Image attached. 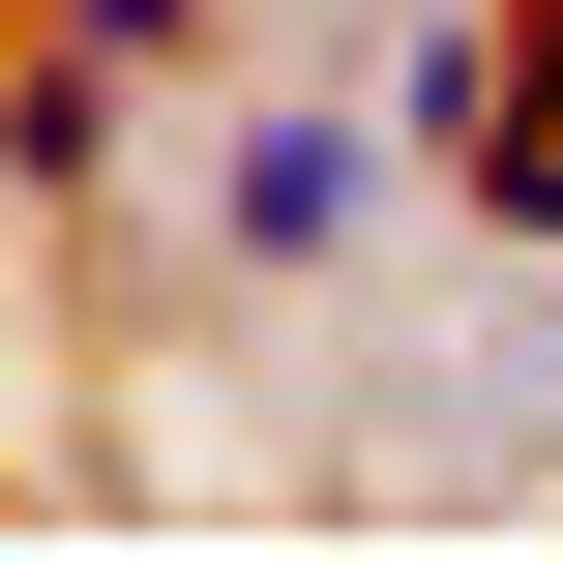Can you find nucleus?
Masks as SVG:
<instances>
[{
	"label": "nucleus",
	"mask_w": 563,
	"mask_h": 563,
	"mask_svg": "<svg viewBox=\"0 0 563 563\" xmlns=\"http://www.w3.org/2000/svg\"><path fill=\"white\" fill-rule=\"evenodd\" d=\"M356 208H386V119H327V89H238L208 119V267H356Z\"/></svg>",
	"instance_id": "f257e3e1"
},
{
	"label": "nucleus",
	"mask_w": 563,
	"mask_h": 563,
	"mask_svg": "<svg viewBox=\"0 0 563 563\" xmlns=\"http://www.w3.org/2000/svg\"><path fill=\"white\" fill-rule=\"evenodd\" d=\"M119 89H148V59H89V30H0V178H30V208H89V178H119Z\"/></svg>",
	"instance_id": "f03ea898"
},
{
	"label": "nucleus",
	"mask_w": 563,
	"mask_h": 563,
	"mask_svg": "<svg viewBox=\"0 0 563 563\" xmlns=\"http://www.w3.org/2000/svg\"><path fill=\"white\" fill-rule=\"evenodd\" d=\"M30 30H89V59H148V89H238V0H30Z\"/></svg>",
	"instance_id": "7ed1b4c3"
}]
</instances>
